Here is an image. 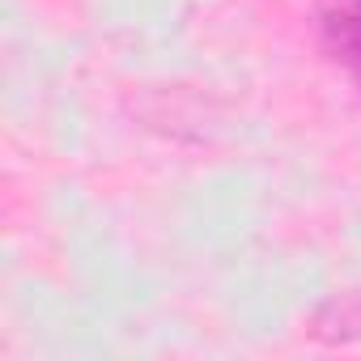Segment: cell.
Wrapping results in <instances>:
<instances>
[{
  "label": "cell",
  "instance_id": "cell-1",
  "mask_svg": "<svg viewBox=\"0 0 361 361\" xmlns=\"http://www.w3.org/2000/svg\"><path fill=\"white\" fill-rule=\"evenodd\" d=\"M319 340H331V344H348V340H361V293H348V298H336L319 310L314 327H310Z\"/></svg>",
  "mask_w": 361,
  "mask_h": 361
},
{
  "label": "cell",
  "instance_id": "cell-2",
  "mask_svg": "<svg viewBox=\"0 0 361 361\" xmlns=\"http://www.w3.org/2000/svg\"><path fill=\"white\" fill-rule=\"evenodd\" d=\"M340 35H344V51H348L353 68L361 73V5H357L353 13H344V18H340Z\"/></svg>",
  "mask_w": 361,
  "mask_h": 361
}]
</instances>
